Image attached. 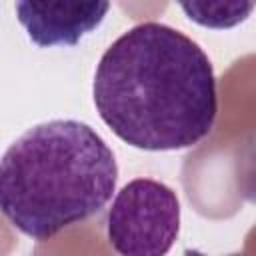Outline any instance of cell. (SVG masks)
<instances>
[{
  "instance_id": "277c9868",
  "label": "cell",
  "mask_w": 256,
  "mask_h": 256,
  "mask_svg": "<svg viewBox=\"0 0 256 256\" xmlns=\"http://www.w3.org/2000/svg\"><path fill=\"white\" fill-rule=\"evenodd\" d=\"M16 18L30 40L42 48L74 46L98 28L110 10L108 2H16Z\"/></svg>"
},
{
  "instance_id": "7a4b0ae2",
  "label": "cell",
  "mask_w": 256,
  "mask_h": 256,
  "mask_svg": "<svg viewBox=\"0 0 256 256\" xmlns=\"http://www.w3.org/2000/svg\"><path fill=\"white\" fill-rule=\"evenodd\" d=\"M118 164L86 122L28 128L0 158V212L32 240H50L98 214L112 198Z\"/></svg>"
},
{
  "instance_id": "6da1fadb",
  "label": "cell",
  "mask_w": 256,
  "mask_h": 256,
  "mask_svg": "<svg viewBox=\"0 0 256 256\" xmlns=\"http://www.w3.org/2000/svg\"><path fill=\"white\" fill-rule=\"evenodd\" d=\"M92 96L104 124L148 152L198 144L218 116L210 58L192 38L162 22L136 24L106 48Z\"/></svg>"
},
{
  "instance_id": "5b68a950",
  "label": "cell",
  "mask_w": 256,
  "mask_h": 256,
  "mask_svg": "<svg viewBox=\"0 0 256 256\" xmlns=\"http://www.w3.org/2000/svg\"><path fill=\"white\" fill-rule=\"evenodd\" d=\"M190 20L208 28H230L248 18L254 2H182Z\"/></svg>"
},
{
  "instance_id": "3957f363",
  "label": "cell",
  "mask_w": 256,
  "mask_h": 256,
  "mask_svg": "<svg viewBox=\"0 0 256 256\" xmlns=\"http://www.w3.org/2000/svg\"><path fill=\"white\" fill-rule=\"evenodd\" d=\"M178 232L180 200L164 182L134 178L116 192L106 234L120 256H166Z\"/></svg>"
}]
</instances>
